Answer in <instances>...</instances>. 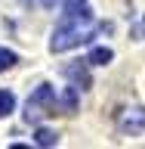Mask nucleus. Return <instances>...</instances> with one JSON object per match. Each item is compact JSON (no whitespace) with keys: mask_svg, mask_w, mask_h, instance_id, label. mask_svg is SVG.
I'll use <instances>...</instances> for the list:
<instances>
[{"mask_svg":"<svg viewBox=\"0 0 145 149\" xmlns=\"http://www.w3.org/2000/svg\"><path fill=\"white\" fill-rule=\"evenodd\" d=\"M108 28L111 25H96L93 6L87 0H68V3H62V16L53 28L49 53H65V50H74L80 44H90L96 31H108Z\"/></svg>","mask_w":145,"mask_h":149,"instance_id":"nucleus-1","label":"nucleus"},{"mask_svg":"<svg viewBox=\"0 0 145 149\" xmlns=\"http://www.w3.org/2000/svg\"><path fill=\"white\" fill-rule=\"evenodd\" d=\"M53 112H56V87L53 84H40L25 102V121H34L37 124L40 118L53 115Z\"/></svg>","mask_w":145,"mask_h":149,"instance_id":"nucleus-2","label":"nucleus"},{"mask_svg":"<svg viewBox=\"0 0 145 149\" xmlns=\"http://www.w3.org/2000/svg\"><path fill=\"white\" fill-rule=\"evenodd\" d=\"M118 130L124 137H139V134H145V109H139V106L124 109L118 115Z\"/></svg>","mask_w":145,"mask_h":149,"instance_id":"nucleus-3","label":"nucleus"},{"mask_svg":"<svg viewBox=\"0 0 145 149\" xmlns=\"http://www.w3.org/2000/svg\"><path fill=\"white\" fill-rule=\"evenodd\" d=\"M65 72V78H71L74 81V87H77V90H87V87H90V72H87V65H65L62 68Z\"/></svg>","mask_w":145,"mask_h":149,"instance_id":"nucleus-4","label":"nucleus"},{"mask_svg":"<svg viewBox=\"0 0 145 149\" xmlns=\"http://www.w3.org/2000/svg\"><path fill=\"white\" fill-rule=\"evenodd\" d=\"M56 109H62L65 115H71V112L77 109V87H74V84L62 93V96H56Z\"/></svg>","mask_w":145,"mask_h":149,"instance_id":"nucleus-5","label":"nucleus"},{"mask_svg":"<svg viewBox=\"0 0 145 149\" xmlns=\"http://www.w3.org/2000/svg\"><path fill=\"white\" fill-rule=\"evenodd\" d=\"M111 59H114V50H111V47H96V50L87 56V62H90V65H108Z\"/></svg>","mask_w":145,"mask_h":149,"instance_id":"nucleus-6","label":"nucleus"},{"mask_svg":"<svg viewBox=\"0 0 145 149\" xmlns=\"http://www.w3.org/2000/svg\"><path fill=\"white\" fill-rule=\"evenodd\" d=\"M34 140H37V146H56V143H59V134L49 130V127H37Z\"/></svg>","mask_w":145,"mask_h":149,"instance_id":"nucleus-7","label":"nucleus"},{"mask_svg":"<svg viewBox=\"0 0 145 149\" xmlns=\"http://www.w3.org/2000/svg\"><path fill=\"white\" fill-rule=\"evenodd\" d=\"M12 109H16V93L12 90H0V118H6Z\"/></svg>","mask_w":145,"mask_h":149,"instance_id":"nucleus-8","label":"nucleus"},{"mask_svg":"<svg viewBox=\"0 0 145 149\" xmlns=\"http://www.w3.org/2000/svg\"><path fill=\"white\" fill-rule=\"evenodd\" d=\"M16 62H19V56L12 53V50H6V47H0V72H6V68H12Z\"/></svg>","mask_w":145,"mask_h":149,"instance_id":"nucleus-9","label":"nucleus"},{"mask_svg":"<svg viewBox=\"0 0 145 149\" xmlns=\"http://www.w3.org/2000/svg\"><path fill=\"white\" fill-rule=\"evenodd\" d=\"M22 3H28V6H37V0H22Z\"/></svg>","mask_w":145,"mask_h":149,"instance_id":"nucleus-10","label":"nucleus"}]
</instances>
